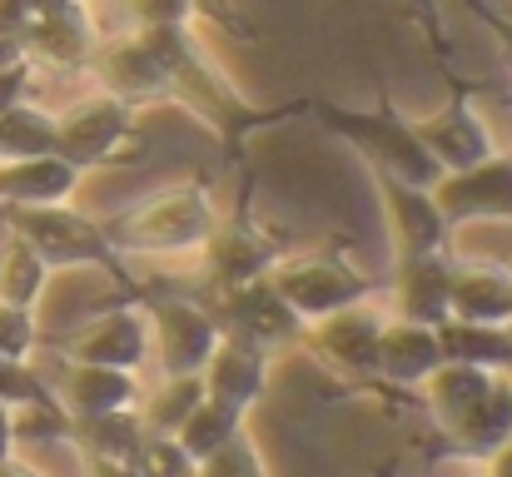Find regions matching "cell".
Instances as JSON below:
<instances>
[{
  "label": "cell",
  "mask_w": 512,
  "mask_h": 477,
  "mask_svg": "<svg viewBox=\"0 0 512 477\" xmlns=\"http://www.w3.org/2000/svg\"><path fill=\"white\" fill-rule=\"evenodd\" d=\"M309 110L319 115V125L329 135L348 140L358 155L368 159V169H383V174L408 179V184H423V189H433L443 179V169L423 150L413 120L388 95H378L368 110H343V105H329V100H309Z\"/></svg>",
  "instance_id": "6da1fadb"
},
{
  "label": "cell",
  "mask_w": 512,
  "mask_h": 477,
  "mask_svg": "<svg viewBox=\"0 0 512 477\" xmlns=\"http://www.w3.org/2000/svg\"><path fill=\"white\" fill-rule=\"evenodd\" d=\"M219 224L214 189L204 179H179L150 194L140 209L110 224V244L120 254H199Z\"/></svg>",
  "instance_id": "7a4b0ae2"
},
{
  "label": "cell",
  "mask_w": 512,
  "mask_h": 477,
  "mask_svg": "<svg viewBox=\"0 0 512 477\" xmlns=\"http://www.w3.org/2000/svg\"><path fill=\"white\" fill-rule=\"evenodd\" d=\"M5 234H20L45 269H105L120 294H130V274L120 264V249L110 244V229L80 214L75 204H30V209H5Z\"/></svg>",
  "instance_id": "3957f363"
},
{
  "label": "cell",
  "mask_w": 512,
  "mask_h": 477,
  "mask_svg": "<svg viewBox=\"0 0 512 477\" xmlns=\"http://www.w3.org/2000/svg\"><path fill=\"white\" fill-rule=\"evenodd\" d=\"M0 30L50 70H85L100 45L90 0H0Z\"/></svg>",
  "instance_id": "277c9868"
},
{
  "label": "cell",
  "mask_w": 512,
  "mask_h": 477,
  "mask_svg": "<svg viewBox=\"0 0 512 477\" xmlns=\"http://www.w3.org/2000/svg\"><path fill=\"white\" fill-rule=\"evenodd\" d=\"M140 150H145L140 110H130L125 100L105 90L55 115V155L70 159L80 174L105 169V164H135Z\"/></svg>",
  "instance_id": "5b68a950"
},
{
  "label": "cell",
  "mask_w": 512,
  "mask_h": 477,
  "mask_svg": "<svg viewBox=\"0 0 512 477\" xmlns=\"http://www.w3.org/2000/svg\"><path fill=\"white\" fill-rule=\"evenodd\" d=\"M269 284L304 323H319L339 309L368 304L378 294V279L353 269L343 254H284L269 269Z\"/></svg>",
  "instance_id": "8992f818"
},
{
  "label": "cell",
  "mask_w": 512,
  "mask_h": 477,
  "mask_svg": "<svg viewBox=\"0 0 512 477\" xmlns=\"http://www.w3.org/2000/svg\"><path fill=\"white\" fill-rule=\"evenodd\" d=\"M199 254H204V289H209V299H214V294H229V289H239V284L264 279V274L289 254V244L254 219V209H249V179H244L234 214L214 224V234H209V244H204Z\"/></svg>",
  "instance_id": "52a82bcc"
},
{
  "label": "cell",
  "mask_w": 512,
  "mask_h": 477,
  "mask_svg": "<svg viewBox=\"0 0 512 477\" xmlns=\"http://www.w3.org/2000/svg\"><path fill=\"white\" fill-rule=\"evenodd\" d=\"M204 309H209V318H214L219 338L249 343V348H259V353H274V348L304 338V318L274 294L269 274L254 279V284H239V289H229V294L204 299Z\"/></svg>",
  "instance_id": "ba28073f"
},
{
  "label": "cell",
  "mask_w": 512,
  "mask_h": 477,
  "mask_svg": "<svg viewBox=\"0 0 512 477\" xmlns=\"http://www.w3.org/2000/svg\"><path fill=\"white\" fill-rule=\"evenodd\" d=\"M388 318L368 304H353L339 314L319 318V323H304V348L339 378L348 388H373V353H378V333H383Z\"/></svg>",
  "instance_id": "9c48e42d"
},
{
  "label": "cell",
  "mask_w": 512,
  "mask_h": 477,
  "mask_svg": "<svg viewBox=\"0 0 512 477\" xmlns=\"http://www.w3.org/2000/svg\"><path fill=\"white\" fill-rule=\"evenodd\" d=\"M140 299V309L150 318V333H155V353H160V368L165 378H184V373H204L214 343H219V328L204 304H189V299H174V294H145V289H130Z\"/></svg>",
  "instance_id": "30bf717a"
},
{
  "label": "cell",
  "mask_w": 512,
  "mask_h": 477,
  "mask_svg": "<svg viewBox=\"0 0 512 477\" xmlns=\"http://www.w3.org/2000/svg\"><path fill=\"white\" fill-rule=\"evenodd\" d=\"M433 204L448 229H463L478 219H512V155L493 150L473 169L443 174L433 184Z\"/></svg>",
  "instance_id": "8fae6325"
},
{
  "label": "cell",
  "mask_w": 512,
  "mask_h": 477,
  "mask_svg": "<svg viewBox=\"0 0 512 477\" xmlns=\"http://www.w3.org/2000/svg\"><path fill=\"white\" fill-rule=\"evenodd\" d=\"M473 95H478V85L453 80L448 105H443L433 120H418V125H413L418 140H423V150L433 155V164H438L443 174L473 169V164H483V159L498 150L493 135H488V125H483V115L473 110Z\"/></svg>",
  "instance_id": "7c38bea8"
},
{
  "label": "cell",
  "mask_w": 512,
  "mask_h": 477,
  "mask_svg": "<svg viewBox=\"0 0 512 477\" xmlns=\"http://www.w3.org/2000/svg\"><path fill=\"white\" fill-rule=\"evenodd\" d=\"M373 184H378V199H383V219H388V234H393V249L398 259H418V254H443L448 249V224L433 204V189L423 184H408V179H393L383 169H373Z\"/></svg>",
  "instance_id": "4fadbf2b"
},
{
  "label": "cell",
  "mask_w": 512,
  "mask_h": 477,
  "mask_svg": "<svg viewBox=\"0 0 512 477\" xmlns=\"http://www.w3.org/2000/svg\"><path fill=\"white\" fill-rule=\"evenodd\" d=\"M443 368V348H438V328L428 323H403L388 318L378 333V353H373V388H423L433 373Z\"/></svg>",
  "instance_id": "5bb4252c"
},
{
  "label": "cell",
  "mask_w": 512,
  "mask_h": 477,
  "mask_svg": "<svg viewBox=\"0 0 512 477\" xmlns=\"http://www.w3.org/2000/svg\"><path fill=\"white\" fill-rule=\"evenodd\" d=\"M145 353H150V318L140 304H120L100 314L70 343V363H100V368H125V373H140Z\"/></svg>",
  "instance_id": "9a60e30c"
},
{
  "label": "cell",
  "mask_w": 512,
  "mask_h": 477,
  "mask_svg": "<svg viewBox=\"0 0 512 477\" xmlns=\"http://www.w3.org/2000/svg\"><path fill=\"white\" fill-rule=\"evenodd\" d=\"M443 443L433 448V458H493L503 443L512 438V378L498 373V383L453 423L438 433Z\"/></svg>",
  "instance_id": "2e32d148"
},
{
  "label": "cell",
  "mask_w": 512,
  "mask_h": 477,
  "mask_svg": "<svg viewBox=\"0 0 512 477\" xmlns=\"http://www.w3.org/2000/svg\"><path fill=\"white\" fill-rule=\"evenodd\" d=\"M448 299H453V259L443 254H418L398 259L393 269V318L403 323H448Z\"/></svg>",
  "instance_id": "e0dca14e"
},
{
  "label": "cell",
  "mask_w": 512,
  "mask_h": 477,
  "mask_svg": "<svg viewBox=\"0 0 512 477\" xmlns=\"http://www.w3.org/2000/svg\"><path fill=\"white\" fill-rule=\"evenodd\" d=\"M199 378H204L209 403H224L244 418L269 388V353H259L249 343H234V338H219Z\"/></svg>",
  "instance_id": "ac0fdd59"
},
{
  "label": "cell",
  "mask_w": 512,
  "mask_h": 477,
  "mask_svg": "<svg viewBox=\"0 0 512 477\" xmlns=\"http://www.w3.org/2000/svg\"><path fill=\"white\" fill-rule=\"evenodd\" d=\"M140 373L125 368H100V363H65V383H60V408L75 418H105V413H125L140 408Z\"/></svg>",
  "instance_id": "d6986e66"
},
{
  "label": "cell",
  "mask_w": 512,
  "mask_h": 477,
  "mask_svg": "<svg viewBox=\"0 0 512 477\" xmlns=\"http://www.w3.org/2000/svg\"><path fill=\"white\" fill-rule=\"evenodd\" d=\"M80 169L60 155L40 159H0V209H30V204H70L80 189Z\"/></svg>",
  "instance_id": "ffe728a7"
},
{
  "label": "cell",
  "mask_w": 512,
  "mask_h": 477,
  "mask_svg": "<svg viewBox=\"0 0 512 477\" xmlns=\"http://www.w3.org/2000/svg\"><path fill=\"white\" fill-rule=\"evenodd\" d=\"M448 318L463 323H512V274L493 264H453Z\"/></svg>",
  "instance_id": "44dd1931"
},
{
  "label": "cell",
  "mask_w": 512,
  "mask_h": 477,
  "mask_svg": "<svg viewBox=\"0 0 512 477\" xmlns=\"http://www.w3.org/2000/svg\"><path fill=\"white\" fill-rule=\"evenodd\" d=\"M438 348H443V363H468V368L508 373L512 323H463V318H448V323H438Z\"/></svg>",
  "instance_id": "7402d4cb"
},
{
  "label": "cell",
  "mask_w": 512,
  "mask_h": 477,
  "mask_svg": "<svg viewBox=\"0 0 512 477\" xmlns=\"http://www.w3.org/2000/svg\"><path fill=\"white\" fill-rule=\"evenodd\" d=\"M498 383V373H488V368H468V363H443L428 383H423V403H428V413H433V423H438V433L443 428H453L488 388Z\"/></svg>",
  "instance_id": "603a6c76"
},
{
  "label": "cell",
  "mask_w": 512,
  "mask_h": 477,
  "mask_svg": "<svg viewBox=\"0 0 512 477\" xmlns=\"http://www.w3.org/2000/svg\"><path fill=\"white\" fill-rule=\"evenodd\" d=\"M70 443L85 453V458H105V463H135L140 443H145V423L135 408L125 413H105V418H75L70 423Z\"/></svg>",
  "instance_id": "cb8c5ba5"
},
{
  "label": "cell",
  "mask_w": 512,
  "mask_h": 477,
  "mask_svg": "<svg viewBox=\"0 0 512 477\" xmlns=\"http://www.w3.org/2000/svg\"><path fill=\"white\" fill-rule=\"evenodd\" d=\"M45 284H50L45 259H40L20 234H10L5 249H0V304H5V309L35 314V304L45 299Z\"/></svg>",
  "instance_id": "d4e9b609"
},
{
  "label": "cell",
  "mask_w": 512,
  "mask_h": 477,
  "mask_svg": "<svg viewBox=\"0 0 512 477\" xmlns=\"http://www.w3.org/2000/svg\"><path fill=\"white\" fill-rule=\"evenodd\" d=\"M199 403H204V378H199V373H184V378H165L155 393H140V408H135V413H140L145 433L174 438Z\"/></svg>",
  "instance_id": "484cf974"
},
{
  "label": "cell",
  "mask_w": 512,
  "mask_h": 477,
  "mask_svg": "<svg viewBox=\"0 0 512 477\" xmlns=\"http://www.w3.org/2000/svg\"><path fill=\"white\" fill-rule=\"evenodd\" d=\"M55 155V115L20 100L0 115V159H40Z\"/></svg>",
  "instance_id": "4316f807"
},
{
  "label": "cell",
  "mask_w": 512,
  "mask_h": 477,
  "mask_svg": "<svg viewBox=\"0 0 512 477\" xmlns=\"http://www.w3.org/2000/svg\"><path fill=\"white\" fill-rule=\"evenodd\" d=\"M239 428H244V418H239L234 408H224V403H209V398H204V403L184 418V428L174 433V443H179L194 463H204V458H209V453H219Z\"/></svg>",
  "instance_id": "83f0119b"
},
{
  "label": "cell",
  "mask_w": 512,
  "mask_h": 477,
  "mask_svg": "<svg viewBox=\"0 0 512 477\" xmlns=\"http://www.w3.org/2000/svg\"><path fill=\"white\" fill-rule=\"evenodd\" d=\"M10 428H15V443H60V438L70 443V413L60 408V398L10 408Z\"/></svg>",
  "instance_id": "f1b7e54d"
},
{
  "label": "cell",
  "mask_w": 512,
  "mask_h": 477,
  "mask_svg": "<svg viewBox=\"0 0 512 477\" xmlns=\"http://www.w3.org/2000/svg\"><path fill=\"white\" fill-rule=\"evenodd\" d=\"M130 468L140 477H194L199 473V463L174 438H165V433H145V443H140V453H135Z\"/></svg>",
  "instance_id": "f546056e"
},
{
  "label": "cell",
  "mask_w": 512,
  "mask_h": 477,
  "mask_svg": "<svg viewBox=\"0 0 512 477\" xmlns=\"http://www.w3.org/2000/svg\"><path fill=\"white\" fill-rule=\"evenodd\" d=\"M194 477H269V468H264V458H259L254 438L239 428L219 453H209V458L199 463V473Z\"/></svg>",
  "instance_id": "4dcf8cb0"
},
{
  "label": "cell",
  "mask_w": 512,
  "mask_h": 477,
  "mask_svg": "<svg viewBox=\"0 0 512 477\" xmlns=\"http://www.w3.org/2000/svg\"><path fill=\"white\" fill-rule=\"evenodd\" d=\"M55 398V388L30 368V363H15V358H0V403L5 408H25V403H45Z\"/></svg>",
  "instance_id": "1f68e13d"
},
{
  "label": "cell",
  "mask_w": 512,
  "mask_h": 477,
  "mask_svg": "<svg viewBox=\"0 0 512 477\" xmlns=\"http://www.w3.org/2000/svg\"><path fill=\"white\" fill-rule=\"evenodd\" d=\"M125 15L135 30H170L194 20V0H125Z\"/></svg>",
  "instance_id": "d6a6232c"
},
{
  "label": "cell",
  "mask_w": 512,
  "mask_h": 477,
  "mask_svg": "<svg viewBox=\"0 0 512 477\" xmlns=\"http://www.w3.org/2000/svg\"><path fill=\"white\" fill-rule=\"evenodd\" d=\"M35 343H40V328H35V314H25V309H5V304H0V358L30 363Z\"/></svg>",
  "instance_id": "836d02e7"
},
{
  "label": "cell",
  "mask_w": 512,
  "mask_h": 477,
  "mask_svg": "<svg viewBox=\"0 0 512 477\" xmlns=\"http://www.w3.org/2000/svg\"><path fill=\"white\" fill-rule=\"evenodd\" d=\"M35 60H20L15 70H5L0 75V115L10 110V105H20V100H30V85H35Z\"/></svg>",
  "instance_id": "e575fe53"
},
{
  "label": "cell",
  "mask_w": 512,
  "mask_h": 477,
  "mask_svg": "<svg viewBox=\"0 0 512 477\" xmlns=\"http://www.w3.org/2000/svg\"><path fill=\"white\" fill-rule=\"evenodd\" d=\"M194 15H204V20H214V25L234 30L239 40H249V35H254V30H249V20L234 10V0H194Z\"/></svg>",
  "instance_id": "d590c367"
},
{
  "label": "cell",
  "mask_w": 512,
  "mask_h": 477,
  "mask_svg": "<svg viewBox=\"0 0 512 477\" xmlns=\"http://www.w3.org/2000/svg\"><path fill=\"white\" fill-rule=\"evenodd\" d=\"M413 15H418V25H423V35L433 40V50H438V60H448V40H443V20H438V0H413Z\"/></svg>",
  "instance_id": "8d00e7d4"
},
{
  "label": "cell",
  "mask_w": 512,
  "mask_h": 477,
  "mask_svg": "<svg viewBox=\"0 0 512 477\" xmlns=\"http://www.w3.org/2000/svg\"><path fill=\"white\" fill-rule=\"evenodd\" d=\"M20 60H30V55H25V45H20L15 35H5V30H0V75H5V70H15Z\"/></svg>",
  "instance_id": "74e56055"
},
{
  "label": "cell",
  "mask_w": 512,
  "mask_h": 477,
  "mask_svg": "<svg viewBox=\"0 0 512 477\" xmlns=\"http://www.w3.org/2000/svg\"><path fill=\"white\" fill-rule=\"evenodd\" d=\"M85 468H90V477H140L135 468H125V463H105V458H85Z\"/></svg>",
  "instance_id": "f35d334b"
},
{
  "label": "cell",
  "mask_w": 512,
  "mask_h": 477,
  "mask_svg": "<svg viewBox=\"0 0 512 477\" xmlns=\"http://www.w3.org/2000/svg\"><path fill=\"white\" fill-rule=\"evenodd\" d=\"M483 463H488V477H512V438L493 453V458H483Z\"/></svg>",
  "instance_id": "ab89813d"
},
{
  "label": "cell",
  "mask_w": 512,
  "mask_h": 477,
  "mask_svg": "<svg viewBox=\"0 0 512 477\" xmlns=\"http://www.w3.org/2000/svg\"><path fill=\"white\" fill-rule=\"evenodd\" d=\"M15 458V428H10V408L0 403V463Z\"/></svg>",
  "instance_id": "60d3db41"
},
{
  "label": "cell",
  "mask_w": 512,
  "mask_h": 477,
  "mask_svg": "<svg viewBox=\"0 0 512 477\" xmlns=\"http://www.w3.org/2000/svg\"><path fill=\"white\" fill-rule=\"evenodd\" d=\"M478 15H483V20H488V25H493V30L503 35V45H508V50H512V20H503V15H493V10H488L483 0H478Z\"/></svg>",
  "instance_id": "b9f144b4"
},
{
  "label": "cell",
  "mask_w": 512,
  "mask_h": 477,
  "mask_svg": "<svg viewBox=\"0 0 512 477\" xmlns=\"http://www.w3.org/2000/svg\"><path fill=\"white\" fill-rule=\"evenodd\" d=\"M0 477H45V473H40V468H30L25 458H5V463H0Z\"/></svg>",
  "instance_id": "7bdbcfd3"
},
{
  "label": "cell",
  "mask_w": 512,
  "mask_h": 477,
  "mask_svg": "<svg viewBox=\"0 0 512 477\" xmlns=\"http://www.w3.org/2000/svg\"><path fill=\"white\" fill-rule=\"evenodd\" d=\"M373 477H393V468H378V473H373Z\"/></svg>",
  "instance_id": "ee69618b"
},
{
  "label": "cell",
  "mask_w": 512,
  "mask_h": 477,
  "mask_svg": "<svg viewBox=\"0 0 512 477\" xmlns=\"http://www.w3.org/2000/svg\"><path fill=\"white\" fill-rule=\"evenodd\" d=\"M0 224H5V209H0Z\"/></svg>",
  "instance_id": "f6af8a7d"
},
{
  "label": "cell",
  "mask_w": 512,
  "mask_h": 477,
  "mask_svg": "<svg viewBox=\"0 0 512 477\" xmlns=\"http://www.w3.org/2000/svg\"><path fill=\"white\" fill-rule=\"evenodd\" d=\"M508 378H512V368H508Z\"/></svg>",
  "instance_id": "bcb514c9"
}]
</instances>
